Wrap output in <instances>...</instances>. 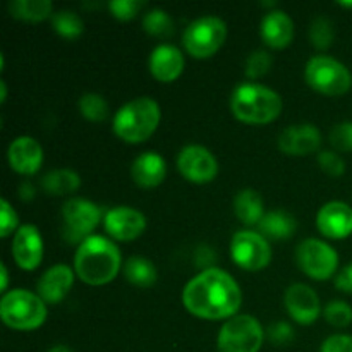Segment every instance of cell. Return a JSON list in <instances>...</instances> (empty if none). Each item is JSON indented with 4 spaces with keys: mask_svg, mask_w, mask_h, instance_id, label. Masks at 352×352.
I'll list each match as a JSON object with an SVG mask.
<instances>
[{
    "mask_svg": "<svg viewBox=\"0 0 352 352\" xmlns=\"http://www.w3.org/2000/svg\"><path fill=\"white\" fill-rule=\"evenodd\" d=\"M182 302L201 320H230L237 315L243 294L237 282L220 268H205L186 284Z\"/></svg>",
    "mask_w": 352,
    "mask_h": 352,
    "instance_id": "cell-1",
    "label": "cell"
},
{
    "mask_svg": "<svg viewBox=\"0 0 352 352\" xmlns=\"http://www.w3.org/2000/svg\"><path fill=\"white\" fill-rule=\"evenodd\" d=\"M122 267L119 248L102 236H91L79 244L74 256L76 275L88 285H105Z\"/></svg>",
    "mask_w": 352,
    "mask_h": 352,
    "instance_id": "cell-2",
    "label": "cell"
},
{
    "mask_svg": "<svg viewBox=\"0 0 352 352\" xmlns=\"http://www.w3.org/2000/svg\"><path fill=\"white\" fill-rule=\"evenodd\" d=\"M234 117L246 124H270L282 112V98L277 91L256 82H243L230 95Z\"/></svg>",
    "mask_w": 352,
    "mask_h": 352,
    "instance_id": "cell-3",
    "label": "cell"
},
{
    "mask_svg": "<svg viewBox=\"0 0 352 352\" xmlns=\"http://www.w3.org/2000/svg\"><path fill=\"white\" fill-rule=\"evenodd\" d=\"M160 107L153 98L140 96L117 110L113 117V133L126 143H143L160 124Z\"/></svg>",
    "mask_w": 352,
    "mask_h": 352,
    "instance_id": "cell-4",
    "label": "cell"
},
{
    "mask_svg": "<svg viewBox=\"0 0 352 352\" xmlns=\"http://www.w3.org/2000/svg\"><path fill=\"white\" fill-rule=\"evenodd\" d=\"M0 318L9 329L30 332L47 320V302L38 294L24 289L6 292L0 301Z\"/></svg>",
    "mask_w": 352,
    "mask_h": 352,
    "instance_id": "cell-5",
    "label": "cell"
},
{
    "mask_svg": "<svg viewBox=\"0 0 352 352\" xmlns=\"http://www.w3.org/2000/svg\"><path fill=\"white\" fill-rule=\"evenodd\" d=\"M305 78L315 91L327 96L344 95L352 86L349 69L329 55H316L309 58L305 69Z\"/></svg>",
    "mask_w": 352,
    "mask_h": 352,
    "instance_id": "cell-6",
    "label": "cell"
},
{
    "mask_svg": "<svg viewBox=\"0 0 352 352\" xmlns=\"http://www.w3.org/2000/svg\"><path fill=\"white\" fill-rule=\"evenodd\" d=\"M265 330L254 316L236 315L227 320L219 332V352H260Z\"/></svg>",
    "mask_w": 352,
    "mask_h": 352,
    "instance_id": "cell-7",
    "label": "cell"
},
{
    "mask_svg": "<svg viewBox=\"0 0 352 352\" xmlns=\"http://www.w3.org/2000/svg\"><path fill=\"white\" fill-rule=\"evenodd\" d=\"M227 38V26L220 17L203 16L192 21L182 34V45L195 58L212 57Z\"/></svg>",
    "mask_w": 352,
    "mask_h": 352,
    "instance_id": "cell-8",
    "label": "cell"
},
{
    "mask_svg": "<svg viewBox=\"0 0 352 352\" xmlns=\"http://www.w3.org/2000/svg\"><path fill=\"white\" fill-rule=\"evenodd\" d=\"M102 220V210L85 198H71L62 206V234L71 244H81Z\"/></svg>",
    "mask_w": 352,
    "mask_h": 352,
    "instance_id": "cell-9",
    "label": "cell"
},
{
    "mask_svg": "<svg viewBox=\"0 0 352 352\" xmlns=\"http://www.w3.org/2000/svg\"><path fill=\"white\" fill-rule=\"evenodd\" d=\"M296 263L313 280H327L336 275L339 254L320 239H306L296 250Z\"/></svg>",
    "mask_w": 352,
    "mask_h": 352,
    "instance_id": "cell-10",
    "label": "cell"
},
{
    "mask_svg": "<svg viewBox=\"0 0 352 352\" xmlns=\"http://www.w3.org/2000/svg\"><path fill=\"white\" fill-rule=\"evenodd\" d=\"M230 256L234 263L248 272H258L268 267L272 248L268 239L254 230H239L230 241Z\"/></svg>",
    "mask_w": 352,
    "mask_h": 352,
    "instance_id": "cell-11",
    "label": "cell"
},
{
    "mask_svg": "<svg viewBox=\"0 0 352 352\" xmlns=\"http://www.w3.org/2000/svg\"><path fill=\"white\" fill-rule=\"evenodd\" d=\"M177 168L182 177L195 184L212 182L219 174V162L212 151L199 144H189L179 151Z\"/></svg>",
    "mask_w": 352,
    "mask_h": 352,
    "instance_id": "cell-12",
    "label": "cell"
},
{
    "mask_svg": "<svg viewBox=\"0 0 352 352\" xmlns=\"http://www.w3.org/2000/svg\"><path fill=\"white\" fill-rule=\"evenodd\" d=\"M107 234L116 241H134L146 229V219L131 206H116L103 217Z\"/></svg>",
    "mask_w": 352,
    "mask_h": 352,
    "instance_id": "cell-13",
    "label": "cell"
},
{
    "mask_svg": "<svg viewBox=\"0 0 352 352\" xmlns=\"http://www.w3.org/2000/svg\"><path fill=\"white\" fill-rule=\"evenodd\" d=\"M12 256L23 270H34L43 260V239L34 226H21L12 239Z\"/></svg>",
    "mask_w": 352,
    "mask_h": 352,
    "instance_id": "cell-14",
    "label": "cell"
},
{
    "mask_svg": "<svg viewBox=\"0 0 352 352\" xmlns=\"http://www.w3.org/2000/svg\"><path fill=\"white\" fill-rule=\"evenodd\" d=\"M285 309L301 325H311L320 316V298L309 285L292 284L284 296Z\"/></svg>",
    "mask_w": 352,
    "mask_h": 352,
    "instance_id": "cell-15",
    "label": "cell"
},
{
    "mask_svg": "<svg viewBox=\"0 0 352 352\" xmlns=\"http://www.w3.org/2000/svg\"><path fill=\"white\" fill-rule=\"evenodd\" d=\"M318 230L330 239H346L352 234V208L342 201H330L316 217Z\"/></svg>",
    "mask_w": 352,
    "mask_h": 352,
    "instance_id": "cell-16",
    "label": "cell"
},
{
    "mask_svg": "<svg viewBox=\"0 0 352 352\" xmlns=\"http://www.w3.org/2000/svg\"><path fill=\"white\" fill-rule=\"evenodd\" d=\"M322 144V134L313 124L289 126L278 136V148L282 153L302 157L316 151Z\"/></svg>",
    "mask_w": 352,
    "mask_h": 352,
    "instance_id": "cell-17",
    "label": "cell"
},
{
    "mask_svg": "<svg viewBox=\"0 0 352 352\" xmlns=\"http://www.w3.org/2000/svg\"><path fill=\"white\" fill-rule=\"evenodd\" d=\"M7 158L12 170L17 174L33 175L43 164V148L34 138L21 136L9 144Z\"/></svg>",
    "mask_w": 352,
    "mask_h": 352,
    "instance_id": "cell-18",
    "label": "cell"
},
{
    "mask_svg": "<svg viewBox=\"0 0 352 352\" xmlns=\"http://www.w3.org/2000/svg\"><path fill=\"white\" fill-rule=\"evenodd\" d=\"M72 282H74V272L67 265H55L48 268L38 280V296L47 305H58L71 291Z\"/></svg>",
    "mask_w": 352,
    "mask_h": 352,
    "instance_id": "cell-19",
    "label": "cell"
},
{
    "mask_svg": "<svg viewBox=\"0 0 352 352\" xmlns=\"http://www.w3.org/2000/svg\"><path fill=\"white\" fill-rule=\"evenodd\" d=\"M148 67L155 79L162 82H172L182 74L184 69V57L181 50L174 45H158L150 55Z\"/></svg>",
    "mask_w": 352,
    "mask_h": 352,
    "instance_id": "cell-20",
    "label": "cell"
},
{
    "mask_svg": "<svg viewBox=\"0 0 352 352\" xmlns=\"http://www.w3.org/2000/svg\"><path fill=\"white\" fill-rule=\"evenodd\" d=\"M260 34L272 48H285L294 38V23L284 10H272L263 17Z\"/></svg>",
    "mask_w": 352,
    "mask_h": 352,
    "instance_id": "cell-21",
    "label": "cell"
},
{
    "mask_svg": "<svg viewBox=\"0 0 352 352\" xmlns=\"http://www.w3.org/2000/svg\"><path fill=\"white\" fill-rule=\"evenodd\" d=\"M165 174H167V164H165L164 157L155 153V151L141 153L133 162V167H131L133 181L140 188L144 189L157 188L158 184H162L165 179Z\"/></svg>",
    "mask_w": 352,
    "mask_h": 352,
    "instance_id": "cell-22",
    "label": "cell"
},
{
    "mask_svg": "<svg viewBox=\"0 0 352 352\" xmlns=\"http://www.w3.org/2000/svg\"><path fill=\"white\" fill-rule=\"evenodd\" d=\"M256 227L265 239L285 241L294 236L298 222L291 213L284 212V210H275V212L265 213V217Z\"/></svg>",
    "mask_w": 352,
    "mask_h": 352,
    "instance_id": "cell-23",
    "label": "cell"
},
{
    "mask_svg": "<svg viewBox=\"0 0 352 352\" xmlns=\"http://www.w3.org/2000/svg\"><path fill=\"white\" fill-rule=\"evenodd\" d=\"M234 213L244 226H258L265 217L263 198L254 189H241L234 198Z\"/></svg>",
    "mask_w": 352,
    "mask_h": 352,
    "instance_id": "cell-24",
    "label": "cell"
},
{
    "mask_svg": "<svg viewBox=\"0 0 352 352\" xmlns=\"http://www.w3.org/2000/svg\"><path fill=\"white\" fill-rule=\"evenodd\" d=\"M81 186V177L74 170L69 168H58L43 175L41 188L50 196H65L76 192Z\"/></svg>",
    "mask_w": 352,
    "mask_h": 352,
    "instance_id": "cell-25",
    "label": "cell"
},
{
    "mask_svg": "<svg viewBox=\"0 0 352 352\" xmlns=\"http://www.w3.org/2000/svg\"><path fill=\"white\" fill-rule=\"evenodd\" d=\"M124 277L127 282L141 289L151 287L157 282V268L148 258L144 256H131L124 263Z\"/></svg>",
    "mask_w": 352,
    "mask_h": 352,
    "instance_id": "cell-26",
    "label": "cell"
},
{
    "mask_svg": "<svg viewBox=\"0 0 352 352\" xmlns=\"http://www.w3.org/2000/svg\"><path fill=\"white\" fill-rule=\"evenodd\" d=\"M50 0H12L9 3L10 16L26 23H40V21L52 17Z\"/></svg>",
    "mask_w": 352,
    "mask_h": 352,
    "instance_id": "cell-27",
    "label": "cell"
},
{
    "mask_svg": "<svg viewBox=\"0 0 352 352\" xmlns=\"http://www.w3.org/2000/svg\"><path fill=\"white\" fill-rule=\"evenodd\" d=\"M52 28L64 40H78L85 31V23L74 10H57L50 17Z\"/></svg>",
    "mask_w": 352,
    "mask_h": 352,
    "instance_id": "cell-28",
    "label": "cell"
},
{
    "mask_svg": "<svg viewBox=\"0 0 352 352\" xmlns=\"http://www.w3.org/2000/svg\"><path fill=\"white\" fill-rule=\"evenodd\" d=\"M143 28L155 38H170L174 34V21L164 9H151L144 14Z\"/></svg>",
    "mask_w": 352,
    "mask_h": 352,
    "instance_id": "cell-29",
    "label": "cell"
},
{
    "mask_svg": "<svg viewBox=\"0 0 352 352\" xmlns=\"http://www.w3.org/2000/svg\"><path fill=\"white\" fill-rule=\"evenodd\" d=\"M78 109L85 119L91 122H103L109 117V103L98 93H86L79 98Z\"/></svg>",
    "mask_w": 352,
    "mask_h": 352,
    "instance_id": "cell-30",
    "label": "cell"
},
{
    "mask_svg": "<svg viewBox=\"0 0 352 352\" xmlns=\"http://www.w3.org/2000/svg\"><path fill=\"white\" fill-rule=\"evenodd\" d=\"M333 38H336L333 24L327 17H316L309 26V41L313 47L318 50H327L329 47H332Z\"/></svg>",
    "mask_w": 352,
    "mask_h": 352,
    "instance_id": "cell-31",
    "label": "cell"
},
{
    "mask_svg": "<svg viewBox=\"0 0 352 352\" xmlns=\"http://www.w3.org/2000/svg\"><path fill=\"white\" fill-rule=\"evenodd\" d=\"M323 316H325V322L332 327L344 329L352 323V308L347 302L336 299L323 308Z\"/></svg>",
    "mask_w": 352,
    "mask_h": 352,
    "instance_id": "cell-32",
    "label": "cell"
},
{
    "mask_svg": "<svg viewBox=\"0 0 352 352\" xmlns=\"http://www.w3.org/2000/svg\"><path fill=\"white\" fill-rule=\"evenodd\" d=\"M330 144L333 146V150L344 151V153H349L352 151V122L346 120V122H339L332 127L330 131Z\"/></svg>",
    "mask_w": 352,
    "mask_h": 352,
    "instance_id": "cell-33",
    "label": "cell"
},
{
    "mask_svg": "<svg viewBox=\"0 0 352 352\" xmlns=\"http://www.w3.org/2000/svg\"><path fill=\"white\" fill-rule=\"evenodd\" d=\"M272 55L265 50H256L248 57L246 60V76L251 79L263 78L272 67Z\"/></svg>",
    "mask_w": 352,
    "mask_h": 352,
    "instance_id": "cell-34",
    "label": "cell"
},
{
    "mask_svg": "<svg viewBox=\"0 0 352 352\" xmlns=\"http://www.w3.org/2000/svg\"><path fill=\"white\" fill-rule=\"evenodd\" d=\"M318 165L327 175H332V177H340L346 172V162L342 160V157L337 151H320Z\"/></svg>",
    "mask_w": 352,
    "mask_h": 352,
    "instance_id": "cell-35",
    "label": "cell"
},
{
    "mask_svg": "<svg viewBox=\"0 0 352 352\" xmlns=\"http://www.w3.org/2000/svg\"><path fill=\"white\" fill-rule=\"evenodd\" d=\"M143 7L144 2H141V0H112V2L109 3L110 12H112L113 17H117L119 21L134 19Z\"/></svg>",
    "mask_w": 352,
    "mask_h": 352,
    "instance_id": "cell-36",
    "label": "cell"
},
{
    "mask_svg": "<svg viewBox=\"0 0 352 352\" xmlns=\"http://www.w3.org/2000/svg\"><path fill=\"white\" fill-rule=\"evenodd\" d=\"M267 337L274 346H287L294 340V329L285 322L272 323L267 329Z\"/></svg>",
    "mask_w": 352,
    "mask_h": 352,
    "instance_id": "cell-37",
    "label": "cell"
},
{
    "mask_svg": "<svg viewBox=\"0 0 352 352\" xmlns=\"http://www.w3.org/2000/svg\"><path fill=\"white\" fill-rule=\"evenodd\" d=\"M0 208H2V215H0V236L7 237L14 229L17 227V213L14 212V208L10 206V203L7 199L0 201Z\"/></svg>",
    "mask_w": 352,
    "mask_h": 352,
    "instance_id": "cell-38",
    "label": "cell"
},
{
    "mask_svg": "<svg viewBox=\"0 0 352 352\" xmlns=\"http://www.w3.org/2000/svg\"><path fill=\"white\" fill-rule=\"evenodd\" d=\"M320 352H352V336H330L325 342L322 344Z\"/></svg>",
    "mask_w": 352,
    "mask_h": 352,
    "instance_id": "cell-39",
    "label": "cell"
},
{
    "mask_svg": "<svg viewBox=\"0 0 352 352\" xmlns=\"http://www.w3.org/2000/svg\"><path fill=\"white\" fill-rule=\"evenodd\" d=\"M336 287L346 294H352V263L336 275Z\"/></svg>",
    "mask_w": 352,
    "mask_h": 352,
    "instance_id": "cell-40",
    "label": "cell"
},
{
    "mask_svg": "<svg viewBox=\"0 0 352 352\" xmlns=\"http://www.w3.org/2000/svg\"><path fill=\"white\" fill-rule=\"evenodd\" d=\"M0 277H2V285H0V291H6L7 285H9V272H7L6 263L0 265Z\"/></svg>",
    "mask_w": 352,
    "mask_h": 352,
    "instance_id": "cell-41",
    "label": "cell"
},
{
    "mask_svg": "<svg viewBox=\"0 0 352 352\" xmlns=\"http://www.w3.org/2000/svg\"><path fill=\"white\" fill-rule=\"evenodd\" d=\"M0 102H6V98H7V88H6V81H0Z\"/></svg>",
    "mask_w": 352,
    "mask_h": 352,
    "instance_id": "cell-42",
    "label": "cell"
},
{
    "mask_svg": "<svg viewBox=\"0 0 352 352\" xmlns=\"http://www.w3.org/2000/svg\"><path fill=\"white\" fill-rule=\"evenodd\" d=\"M48 352H72V351L69 349L67 346H62V344H58V346H54Z\"/></svg>",
    "mask_w": 352,
    "mask_h": 352,
    "instance_id": "cell-43",
    "label": "cell"
},
{
    "mask_svg": "<svg viewBox=\"0 0 352 352\" xmlns=\"http://www.w3.org/2000/svg\"><path fill=\"white\" fill-rule=\"evenodd\" d=\"M340 7H346V9H352V2H339Z\"/></svg>",
    "mask_w": 352,
    "mask_h": 352,
    "instance_id": "cell-44",
    "label": "cell"
}]
</instances>
